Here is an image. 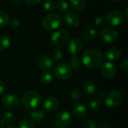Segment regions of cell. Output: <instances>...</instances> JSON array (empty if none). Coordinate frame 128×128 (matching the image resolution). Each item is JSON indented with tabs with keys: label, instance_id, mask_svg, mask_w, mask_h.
Here are the masks:
<instances>
[{
	"label": "cell",
	"instance_id": "6da1fadb",
	"mask_svg": "<svg viewBox=\"0 0 128 128\" xmlns=\"http://www.w3.org/2000/svg\"><path fill=\"white\" fill-rule=\"evenodd\" d=\"M104 61V55L101 51L95 48H88L82 54L83 65L90 69H96L100 67Z\"/></svg>",
	"mask_w": 128,
	"mask_h": 128
},
{
	"label": "cell",
	"instance_id": "7a4b0ae2",
	"mask_svg": "<svg viewBox=\"0 0 128 128\" xmlns=\"http://www.w3.org/2000/svg\"><path fill=\"white\" fill-rule=\"evenodd\" d=\"M21 101L22 105L27 109L34 110L40 106L41 98L38 92L34 91H28L22 94Z\"/></svg>",
	"mask_w": 128,
	"mask_h": 128
},
{
	"label": "cell",
	"instance_id": "3957f363",
	"mask_svg": "<svg viewBox=\"0 0 128 128\" xmlns=\"http://www.w3.org/2000/svg\"><path fill=\"white\" fill-rule=\"evenodd\" d=\"M62 23V18L56 13H51L46 15L41 22L42 27L47 31H53L58 29Z\"/></svg>",
	"mask_w": 128,
	"mask_h": 128
},
{
	"label": "cell",
	"instance_id": "277c9868",
	"mask_svg": "<svg viewBox=\"0 0 128 128\" xmlns=\"http://www.w3.org/2000/svg\"><path fill=\"white\" fill-rule=\"evenodd\" d=\"M55 76L60 80H67L72 77L74 69L67 63H60L54 68Z\"/></svg>",
	"mask_w": 128,
	"mask_h": 128
},
{
	"label": "cell",
	"instance_id": "5b68a950",
	"mask_svg": "<svg viewBox=\"0 0 128 128\" xmlns=\"http://www.w3.org/2000/svg\"><path fill=\"white\" fill-rule=\"evenodd\" d=\"M70 37V34L66 29H60L55 32L52 37L51 41L54 46L56 48H61L64 46L68 41Z\"/></svg>",
	"mask_w": 128,
	"mask_h": 128
},
{
	"label": "cell",
	"instance_id": "8992f818",
	"mask_svg": "<svg viewBox=\"0 0 128 128\" xmlns=\"http://www.w3.org/2000/svg\"><path fill=\"white\" fill-rule=\"evenodd\" d=\"M20 104V98L13 94H6L2 97V105L7 109H16Z\"/></svg>",
	"mask_w": 128,
	"mask_h": 128
},
{
	"label": "cell",
	"instance_id": "52a82bcc",
	"mask_svg": "<svg viewBox=\"0 0 128 128\" xmlns=\"http://www.w3.org/2000/svg\"><path fill=\"white\" fill-rule=\"evenodd\" d=\"M105 104L110 108H115L118 106L122 101V94L118 91H111L106 94V97L104 98Z\"/></svg>",
	"mask_w": 128,
	"mask_h": 128
},
{
	"label": "cell",
	"instance_id": "ba28073f",
	"mask_svg": "<svg viewBox=\"0 0 128 128\" xmlns=\"http://www.w3.org/2000/svg\"><path fill=\"white\" fill-rule=\"evenodd\" d=\"M100 37L106 43H112L117 40L118 34L116 29L110 26H106L100 30Z\"/></svg>",
	"mask_w": 128,
	"mask_h": 128
},
{
	"label": "cell",
	"instance_id": "9c48e42d",
	"mask_svg": "<svg viewBox=\"0 0 128 128\" xmlns=\"http://www.w3.org/2000/svg\"><path fill=\"white\" fill-rule=\"evenodd\" d=\"M72 115L67 111L60 112L55 118V124L59 128H67L72 122Z\"/></svg>",
	"mask_w": 128,
	"mask_h": 128
},
{
	"label": "cell",
	"instance_id": "30bf717a",
	"mask_svg": "<svg viewBox=\"0 0 128 128\" xmlns=\"http://www.w3.org/2000/svg\"><path fill=\"white\" fill-rule=\"evenodd\" d=\"M124 20L123 14L118 10H110L106 14V20L111 26H118Z\"/></svg>",
	"mask_w": 128,
	"mask_h": 128
},
{
	"label": "cell",
	"instance_id": "8fae6325",
	"mask_svg": "<svg viewBox=\"0 0 128 128\" xmlns=\"http://www.w3.org/2000/svg\"><path fill=\"white\" fill-rule=\"evenodd\" d=\"M59 106V101L55 97H47L42 103V109L46 112H53Z\"/></svg>",
	"mask_w": 128,
	"mask_h": 128
},
{
	"label": "cell",
	"instance_id": "7c38bea8",
	"mask_svg": "<svg viewBox=\"0 0 128 128\" xmlns=\"http://www.w3.org/2000/svg\"><path fill=\"white\" fill-rule=\"evenodd\" d=\"M36 63L40 69L44 71H49L54 66V62L52 60L50 57L45 54H41L38 57Z\"/></svg>",
	"mask_w": 128,
	"mask_h": 128
},
{
	"label": "cell",
	"instance_id": "4fadbf2b",
	"mask_svg": "<svg viewBox=\"0 0 128 128\" xmlns=\"http://www.w3.org/2000/svg\"><path fill=\"white\" fill-rule=\"evenodd\" d=\"M63 19L66 25L70 28H77L80 24V17L73 11H67L64 14Z\"/></svg>",
	"mask_w": 128,
	"mask_h": 128
},
{
	"label": "cell",
	"instance_id": "5bb4252c",
	"mask_svg": "<svg viewBox=\"0 0 128 128\" xmlns=\"http://www.w3.org/2000/svg\"><path fill=\"white\" fill-rule=\"evenodd\" d=\"M101 73L104 75V77H105L106 78L111 79L114 78L117 73L116 66L110 61L106 62L102 65Z\"/></svg>",
	"mask_w": 128,
	"mask_h": 128
},
{
	"label": "cell",
	"instance_id": "9a60e30c",
	"mask_svg": "<svg viewBox=\"0 0 128 128\" xmlns=\"http://www.w3.org/2000/svg\"><path fill=\"white\" fill-rule=\"evenodd\" d=\"M82 48V42L80 38H73L68 45V51L72 56H76Z\"/></svg>",
	"mask_w": 128,
	"mask_h": 128
},
{
	"label": "cell",
	"instance_id": "2e32d148",
	"mask_svg": "<svg viewBox=\"0 0 128 128\" xmlns=\"http://www.w3.org/2000/svg\"><path fill=\"white\" fill-rule=\"evenodd\" d=\"M73 115L80 119H83L86 118L88 115V109L85 105L81 103H75L71 108Z\"/></svg>",
	"mask_w": 128,
	"mask_h": 128
},
{
	"label": "cell",
	"instance_id": "e0dca14e",
	"mask_svg": "<svg viewBox=\"0 0 128 128\" xmlns=\"http://www.w3.org/2000/svg\"><path fill=\"white\" fill-rule=\"evenodd\" d=\"M97 35H98V32L96 29L91 26L86 27L81 34V37L85 41H92L94 39L97 37Z\"/></svg>",
	"mask_w": 128,
	"mask_h": 128
},
{
	"label": "cell",
	"instance_id": "ac0fdd59",
	"mask_svg": "<svg viewBox=\"0 0 128 128\" xmlns=\"http://www.w3.org/2000/svg\"><path fill=\"white\" fill-rule=\"evenodd\" d=\"M122 52L121 51L117 48H110L105 51V56L106 57L111 61H116L118 60L121 57Z\"/></svg>",
	"mask_w": 128,
	"mask_h": 128
},
{
	"label": "cell",
	"instance_id": "d6986e66",
	"mask_svg": "<svg viewBox=\"0 0 128 128\" xmlns=\"http://www.w3.org/2000/svg\"><path fill=\"white\" fill-rule=\"evenodd\" d=\"M83 90L86 94L94 97L98 94V87L96 84L92 81H86L83 84Z\"/></svg>",
	"mask_w": 128,
	"mask_h": 128
},
{
	"label": "cell",
	"instance_id": "ffe728a7",
	"mask_svg": "<svg viewBox=\"0 0 128 128\" xmlns=\"http://www.w3.org/2000/svg\"><path fill=\"white\" fill-rule=\"evenodd\" d=\"M53 78H54L53 75L51 72L44 71L40 75L39 80L41 84H43L44 85H48L53 81Z\"/></svg>",
	"mask_w": 128,
	"mask_h": 128
},
{
	"label": "cell",
	"instance_id": "44dd1931",
	"mask_svg": "<svg viewBox=\"0 0 128 128\" xmlns=\"http://www.w3.org/2000/svg\"><path fill=\"white\" fill-rule=\"evenodd\" d=\"M103 106V100H100L99 98H94L93 100H92L88 104V109H90L92 112H97L99 111L101 107Z\"/></svg>",
	"mask_w": 128,
	"mask_h": 128
},
{
	"label": "cell",
	"instance_id": "7402d4cb",
	"mask_svg": "<svg viewBox=\"0 0 128 128\" xmlns=\"http://www.w3.org/2000/svg\"><path fill=\"white\" fill-rule=\"evenodd\" d=\"M30 117L33 122H40L45 118V113L42 110H33L30 113Z\"/></svg>",
	"mask_w": 128,
	"mask_h": 128
},
{
	"label": "cell",
	"instance_id": "603a6c76",
	"mask_svg": "<svg viewBox=\"0 0 128 128\" xmlns=\"http://www.w3.org/2000/svg\"><path fill=\"white\" fill-rule=\"evenodd\" d=\"M69 2L72 8L76 11H82L85 8V0H69Z\"/></svg>",
	"mask_w": 128,
	"mask_h": 128
},
{
	"label": "cell",
	"instance_id": "cb8c5ba5",
	"mask_svg": "<svg viewBox=\"0 0 128 128\" xmlns=\"http://www.w3.org/2000/svg\"><path fill=\"white\" fill-rule=\"evenodd\" d=\"M10 45V38L6 35H0V51L6 50Z\"/></svg>",
	"mask_w": 128,
	"mask_h": 128
},
{
	"label": "cell",
	"instance_id": "d4e9b609",
	"mask_svg": "<svg viewBox=\"0 0 128 128\" xmlns=\"http://www.w3.org/2000/svg\"><path fill=\"white\" fill-rule=\"evenodd\" d=\"M68 64L73 69H78L80 66V59L77 56H72L69 60Z\"/></svg>",
	"mask_w": 128,
	"mask_h": 128
},
{
	"label": "cell",
	"instance_id": "484cf974",
	"mask_svg": "<svg viewBox=\"0 0 128 128\" xmlns=\"http://www.w3.org/2000/svg\"><path fill=\"white\" fill-rule=\"evenodd\" d=\"M14 120H15V115L10 111H8L4 112L2 116V121L4 123L10 124L12 123Z\"/></svg>",
	"mask_w": 128,
	"mask_h": 128
},
{
	"label": "cell",
	"instance_id": "4316f807",
	"mask_svg": "<svg viewBox=\"0 0 128 128\" xmlns=\"http://www.w3.org/2000/svg\"><path fill=\"white\" fill-rule=\"evenodd\" d=\"M57 9L62 13H66L68 9V4L65 0H58L56 5Z\"/></svg>",
	"mask_w": 128,
	"mask_h": 128
},
{
	"label": "cell",
	"instance_id": "83f0119b",
	"mask_svg": "<svg viewBox=\"0 0 128 128\" xmlns=\"http://www.w3.org/2000/svg\"><path fill=\"white\" fill-rule=\"evenodd\" d=\"M19 128H34V123L30 118H25L20 122Z\"/></svg>",
	"mask_w": 128,
	"mask_h": 128
},
{
	"label": "cell",
	"instance_id": "f1b7e54d",
	"mask_svg": "<svg viewBox=\"0 0 128 128\" xmlns=\"http://www.w3.org/2000/svg\"><path fill=\"white\" fill-rule=\"evenodd\" d=\"M43 8L48 11H52L56 9V6L55 2L52 0H44Z\"/></svg>",
	"mask_w": 128,
	"mask_h": 128
},
{
	"label": "cell",
	"instance_id": "f546056e",
	"mask_svg": "<svg viewBox=\"0 0 128 128\" xmlns=\"http://www.w3.org/2000/svg\"><path fill=\"white\" fill-rule=\"evenodd\" d=\"M70 96L72 100L74 101H79L81 99L82 97V93L80 91V89L78 88H74L71 90L70 93Z\"/></svg>",
	"mask_w": 128,
	"mask_h": 128
},
{
	"label": "cell",
	"instance_id": "4dcf8cb0",
	"mask_svg": "<svg viewBox=\"0 0 128 128\" xmlns=\"http://www.w3.org/2000/svg\"><path fill=\"white\" fill-rule=\"evenodd\" d=\"M81 127L82 128H98V124L92 119H85L81 123Z\"/></svg>",
	"mask_w": 128,
	"mask_h": 128
},
{
	"label": "cell",
	"instance_id": "1f68e13d",
	"mask_svg": "<svg viewBox=\"0 0 128 128\" xmlns=\"http://www.w3.org/2000/svg\"><path fill=\"white\" fill-rule=\"evenodd\" d=\"M62 57V52L59 49H54L51 52L50 58L53 62H58Z\"/></svg>",
	"mask_w": 128,
	"mask_h": 128
},
{
	"label": "cell",
	"instance_id": "d6a6232c",
	"mask_svg": "<svg viewBox=\"0 0 128 128\" xmlns=\"http://www.w3.org/2000/svg\"><path fill=\"white\" fill-rule=\"evenodd\" d=\"M9 20L8 15L4 11L0 10V26H5L8 24Z\"/></svg>",
	"mask_w": 128,
	"mask_h": 128
},
{
	"label": "cell",
	"instance_id": "836d02e7",
	"mask_svg": "<svg viewBox=\"0 0 128 128\" xmlns=\"http://www.w3.org/2000/svg\"><path fill=\"white\" fill-rule=\"evenodd\" d=\"M9 26L12 28V29H16L17 27H19V26L20 25V22L19 20L17 19H11L9 20L8 22Z\"/></svg>",
	"mask_w": 128,
	"mask_h": 128
},
{
	"label": "cell",
	"instance_id": "e575fe53",
	"mask_svg": "<svg viewBox=\"0 0 128 128\" xmlns=\"http://www.w3.org/2000/svg\"><path fill=\"white\" fill-rule=\"evenodd\" d=\"M104 23H105L104 19L102 17H98L94 20V23L97 26H102L104 24Z\"/></svg>",
	"mask_w": 128,
	"mask_h": 128
},
{
	"label": "cell",
	"instance_id": "d590c367",
	"mask_svg": "<svg viewBox=\"0 0 128 128\" xmlns=\"http://www.w3.org/2000/svg\"><path fill=\"white\" fill-rule=\"evenodd\" d=\"M121 67H122V69L124 70V71H125V72H127L128 70V58H124L122 61V63H121Z\"/></svg>",
	"mask_w": 128,
	"mask_h": 128
},
{
	"label": "cell",
	"instance_id": "8d00e7d4",
	"mask_svg": "<svg viewBox=\"0 0 128 128\" xmlns=\"http://www.w3.org/2000/svg\"><path fill=\"white\" fill-rule=\"evenodd\" d=\"M6 88H7V85L5 82L2 80H0V95H2L5 92Z\"/></svg>",
	"mask_w": 128,
	"mask_h": 128
},
{
	"label": "cell",
	"instance_id": "74e56055",
	"mask_svg": "<svg viewBox=\"0 0 128 128\" xmlns=\"http://www.w3.org/2000/svg\"><path fill=\"white\" fill-rule=\"evenodd\" d=\"M43 0H25V2L26 3H28V5H38L40 4Z\"/></svg>",
	"mask_w": 128,
	"mask_h": 128
},
{
	"label": "cell",
	"instance_id": "f35d334b",
	"mask_svg": "<svg viewBox=\"0 0 128 128\" xmlns=\"http://www.w3.org/2000/svg\"><path fill=\"white\" fill-rule=\"evenodd\" d=\"M106 94L104 91H100V92H99V93H98V98H99V99H100V100H104V98L106 97Z\"/></svg>",
	"mask_w": 128,
	"mask_h": 128
},
{
	"label": "cell",
	"instance_id": "ab89813d",
	"mask_svg": "<svg viewBox=\"0 0 128 128\" xmlns=\"http://www.w3.org/2000/svg\"><path fill=\"white\" fill-rule=\"evenodd\" d=\"M99 128H111V126L106 122H102L100 124Z\"/></svg>",
	"mask_w": 128,
	"mask_h": 128
},
{
	"label": "cell",
	"instance_id": "60d3db41",
	"mask_svg": "<svg viewBox=\"0 0 128 128\" xmlns=\"http://www.w3.org/2000/svg\"><path fill=\"white\" fill-rule=\"evenodd\" d=\"M0 128H5L4 127V123L1 119H0Z\"/></svg>",
	"mask_w": 128,
	"mask_h": 128
},
{
	"label": "cell",
	"instance_id": "b9f144b4",
	"mask_svg": "<svg viewBox=\"0 0 128 128\" xmlns=\"http://www.w3.org/2000/svg\"><path fill=\"white\" fill-rule=\"evenodd\" d=\"M21 1H22V0H12V2H13L14 3H15V4H18V3H20Z\"/></svg>",
	"mask_w": 128,
	"mask_h": 128
},
{
	"label": "cell",
	"instance_id": "7bdbcfd3",
	"mask_svg": "<svg viewBox=\"0 0 128 128\" xmlns=\"http://www.w3.org/2000/svg\"><path fill=\"white\" fill-rule=\"evenodd\" d=\"M125 17H126V18L128 20V8H126V11H125Z\"/></svg>",
	"mask_w": 128,
	"mask_h": 128
},
{
	"label": "cell",
	"instance_id": "ee69618b",
	"mask_svg": "<svg viewBox=\"0 0 128 128\" xmlns=\"http://www.w3.org/2000/svg\"><path fill=\"white\" fill-rule=\"evenodd\" d=\"M7 128H17L16 126H14V125H10V126H9V127H8Z\"/></svg>",
	"mask_w": 128,
	"mask_h": 128
},
{
	"label": "cell",
	"instance_id": "f6af8a7d",
	"mask_svg": "<svg viewBox=\"0 0 128 128\" xmlns=\"http://www.w3.org/2000/svg\"><path fill=\"white\" fill-rule=\"evenodd\" d=\"M108 1H110V2H119L121 0H108Z\"/></svg>",
	"mask_w": 128,
	"mask_h": 128
},
{
	"label": "cell",
	"instance_id": "bcb514c9",
	"mask_svg": "<svg viewBox=\"0 0 128 128\" xmlns=\"http://www.w3.org/2000/svg\"><path fill=\"white\" fill-rule=\"evenodd\" d=\"M49 128H58V127H53V126H52V127H49Z\"/></svg>",
	"mask_w": 128,
	"mask_h": 128
}]
</instances>
